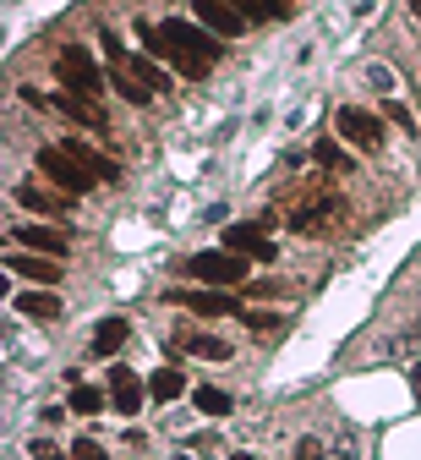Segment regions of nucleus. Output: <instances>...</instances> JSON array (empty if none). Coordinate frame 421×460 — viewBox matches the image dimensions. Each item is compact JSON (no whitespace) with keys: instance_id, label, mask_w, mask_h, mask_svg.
<instances>
[{"instance_id":"30","label":"nucleus","mask_w":421,"mask_h":460,"mask_svg":"<svg viewBox=\"0 0 421 460\" xmlns=\"http://www.w3.org/2000/svg\"><path fill=\"white\" fill-rule=\"evenodd\" d=\"M410 389H416V400H421V362L410 367Z\"/></svg>"},{"instance_id":"2","label":"nucleus","mask_w":421,"mask_h":460,"mask_svg":"<svg viewBox=\"0 0 421 460\" xmlns=\"http://www.w3.org/2000/svg\"><path fill=\"white\" fill-rule=\"evenodd\" d=\"M55 77H60V88H66V93L93 99V104H99V93L110 83V72L93 61V49H83V44H66V49L55 55Z\"/></svg>"},{"instance_id":"16","label":"nucleus","mask_w":421,"mask_h":460,"mask_svg":"<svg viewBox=\"0 0 421 460\" xmlns=\"http://www.w3.org/2000/svg\"><path fill=\"white\" fill-rule=\"evenodd\" d=\"M60 148H66V154H72V159L88 170L93 181H115V176H120V164H115V159H104V154H93L88 143H60Z\"/></svg>"},{"instance_id":"32","label":"nucleus","mask_w":421,"mask_h":460,"mask_svg":"<svg viewBox=\"0 0 421 460\" xmlns=\"http://www.w3.org/2000/svg\"><path fill=\"white\" fill-rule=\"evenodd\" d=\"M230 460H258V455H230Z\"/></svg>"},{"instance_id":"28","label":"nucleus","mask_w":421,"mask_h":460,"mask_svg":"<svg viewBox=\"0 0 421 460\" xmlns=\"http://www.w3.org/2000/svg\"><path fill=\"white\" fill-rule=\"evenodd\" d=\"M334 455H339V460H361V449H355V438H350V433H339V438H334Z\"/></svg>"},{"instance_id":"17","label":"nucleus","mask_w":421,"mask_h":460,"mask_svg":"<svg viewBox=\"0 0 421 460\" xmlns=\"http://www.w3.org/2000/svg\"><path fill=\"white\" fill-rule=\"evenodd\" d=\"M127 334H132L127 318H104V323L93 329V357H115L120 345H127Z\"/></svg>"},{"instance_id":"11","label":"nucleus","mask_w":421,"mask_h":460,"mask_svg":"<svg viewBox=\"0 0 421 460\" xmlns=\"http://www.w3.org/2000/svg\"><path fill=\"white\" fill-rule=\"evenodd\" d=\"M224 247L230 252H247V258H274V242H268V230L263 225H224Z\"/></svg>"},{"instance_id":"8","label":"nucleus","mask_w":421,"mask_h":460,"mask_svg":"<svg viewBox=\"0 0 421 460\" xmlns=\"http://www.w3.org/2000/svg\"><path fill=\"white\" fill-rule=\"evenodd\" d=\"M170 302H180V307H192L197 318H230V313H241V302L230 296V291H170Z\"/></svg>"},{"instance_id":"3","label":"nucleus","mask_w":421,"mask_h":460,"mask_svg":"<svg viewBox=\"0 0 421 460\" xmlns=\"http://www.w3.org/2000/svg\"><path fill=\"white\" fill-rule=\"evenodd\" d=\"M187 269H192V279H203V285H219V291H224V285H241V279H247L252 258H247V252H230V247H219V252H197Z\"/></svg>"},{"instance_id":"21","label":"nucleus","mask_w":421,"mask_h":460,"mask_svg":"<svg viewBox=\"0 0 421 460\" xmlns=\"http://www.w3.org/2000/svg\"><path fill=\"white\" fill-rule=\"evenodd\" d=\"M72 411H77V417H99V411H104V394L77 384V389H72Z\"/></svg>"},{"instance_id":"33","label":"nucleus","mask_w":421,"mask_h":460,"mask_svg":"<svg viewBox=\"0 0 421 460\" xmlns=\"http://www.w3.org/2000/svg\"><path fill=\"white\" fill-rule=\"evenodd\" d=\"M175 460H187V455H175Z\"/></svg>"},{"instance_id":"27","label":"nucleus","mask_w":421,"mask_h":460,"mask_svg":"<svg viewBox=\"0 0 421 460\" xmlns=\"http://www.w3.org/2000/svg\"><path fill=\"white\" fill-rule=\"evenodd\" d=\"M295 460H323V444H318V438L307 433V438H301V444H295Z\"/></svg>"},{"instance_id":"18","label":"nucleus","mask_w":421,"mask_h":460,"mask_svg":"<svg viewBox=\"0 0 421 460\" xmlns=\"http://www.w3.org/2000/svg\"><path fill=\"white\" fill-rule=\"evenodd\" d=\"M17 203L33 208V214H66V208H72L66 198H55V192H44V187H28V181L17 187Z\"/></svg>"},{"instance_id":"13","label":"nucleus","mask_w":421,"mask_h":460,"mask_svg":"<svg viewBox=\"0 0 421 460\" xmlns=\"http://www.w3.org/2000/svg\"><path fill=\"white\" fill-rule=\"evenodd\" d=\"M6 269L33 279V285H60V258H44V252H12Z\"/></svg>"},{"instance_id":"19","label":"nucleus","mask_w":421,"mask_h":460,"mask_svg":"<svg viewBox=\"0 0 421 460\" xmlns=\"http://www.w3.org/2000/svg\"><path fill=\"white\" fill-rule=\"evenodd\" d=\"M192 406H197L203 417H230V411H235V400H230L224 389H214V384H203V389H192Z\"/></svg>"},{"instance_id":"26","label":"nucleus","mask_w":421,"mask_h":460,"mask_svg":"<svg viewBox=\"0 0 421 460\" xmlns=\"http://www.w3.org/2000/svg\"><path fill=\"white\" fill-rule=\"evenodd\" d=\"M72 460H104V449H99L93 438H77V444H72Z\"/></svg>"},{"instance_id":"20","label":"nucleus","mask_w":421,"mask_h":460,"mask_svg":"<svg viewBox=\"0 0 421 460\" xmlns=\"http://www.w3.org/2000/svg\"><path fill=\"white\" fill-rule=\"evenodd\" d=\"M180 389H187L180 367H159V373L148 378V394H153V400H180Z\"/></svg>"},{"instance_id":"10","label":"nucleus","mask_w":421,"mask_h":460,"mask_svg":"<svg viewBox=\"0 0 421 460\" xmlns=\"http://www.w3.org/2000/svg\"><path fill=\"white\" fill-rule=\"evenodd\" d=\"M143 394H148V384H137L132 367H115V373H110V406H115L120 417H137V411H143Z\"/></svg>"},{"instance_id":"24","label":"nucleus","mask_w":421,"mask_h":460,"mask_svg":"<svg viewBox=\"0 0 421 460\" xmlns=\"http://www.w3.org/2000/svg\"><path fill=\"white\" fill-rule=\"evenodd\" d=\"M383 115H389V121H394L399 132H416V115H410V110H405L399 99H389V104H383Z\"/></svg>"},{"instance_id":"14","label":"nucleus","mask_w":421,"mask_h":460,"mask_svg":"<svg viewBox=\"0 0 421 460\" xmlns=\"http://www.w3.org/2000/svg\"><path fill=\"white\" fill-rule=\"evenodd\" d=\"M170 357H203V362H224L230 345L214 340V334H175L170 340Z\"/></svg>"},{"instance_id":"4","label":"nucleus","mask_w":421,"mask_h":460,"mask_svg":"<svg viewBox=\"0 0 421 460\" xmlns=\"http://www.w3.org/2000/svg\"><path fill=\"white\" fill-rule=\"evenodd\" d=\"M33 164H39V176H44V181H55L66 198H77V192H88V187H93V176H88V170H83L66 148H39V159H33Z\"/></svg>"},{"instance_id":"29","label":"nucleus","mask_w":421,"mask_h":460,"mask_svg":"<svg viewBox=\"0 0 421 460\" xmlns=\"http://www.w3.org/2000/svg\"><path fill=\"white\" fill-rule=\"evenodd\" d=\"M241 318H247L252 329H279V318H274V313H241Z\"/></svg>"},{"instance_id":"1","label":"nucleus","mask_w":421,"mask_h":460,"mask_svg":"<svg viewBox=\"0 0 421 460\" xmlns=\"http://www.w3.org/2000/svg\"><path fill=\"white\" fill-rule=\"evenodd\" d=\"M137 39H143L153 55H170L180 77H208L214 61H219V33L197 28V22H180V17H170V22H159V28L137 22Z\"/></svg>"},{"instance_id":"22","label":"nucleus","mask_w":421,"mask_h":460,"mask_svg":"<svg viewBox=\"0 0 421 460\" xmlns=\"http://www.w3.org/2000/svg\"><path fill=\"white\" fill-rule=\"evenodd\" d=\"M132 72H137V77H143V83H148L153 93H164V88H170V77H164V72H159L153 61H132Z\"/></svg>"},{"instance_id":"7","label":"nucleus","mask_w":421,"mask_h":460,"mask_svg":"<svg viewBox=\"0 0 421 460\" xmlns=\"http://www.w3.org/2000/svg\"><path fill=\"white\" fill-rule=\"evenodd\" d=\"M192 12H197V22H203L208 33H219V39H241V33H247V17H241L230 0H192Z\"/></svg>"},{"instance_id":"6","label":"nucleus","mask_w":421,"mask_h":460,"mask_svg":"<svg viewBox=\"0 0 421 460\" xmlns=\"http://www.w3.org/2000/svg\"><path fill=\"white\" fill-rule=\"evenodd\" d=\"M22 99H28V104H44V110H60V115H72L77 127L104 132V115H99L93 99H77V93H39V88H22Z\"/></svg>"},{"instance_id":"9","label":"nucleus","mask_w":421,"mask_h":460,"mask_svg":"<svg viewBox=\"0 0 421 460\" xmlns=\"http://www.w3.org/2000/svg\"><path fill=\"white\" fill-rule=\"evenodd\" d=\"M12 242L28 252H44V258H66V230H55V225H17Z\"/></svg>"},{"instance_id":"31","label":"nucleus","mask_w":421,"mask_h":460,"mask_svg":"<svg viewBox=\"0 0 421 460\" xmlns=\"http://www.w3.org/2000/svg\"><path fill=\"white\" fill-rule=\"evenodd\" d=\"M410 12H416V22H421V0H410Z\"/></svg>"},{"instance_id":"15","label":"nucleus","mask_w":421,"mask_h":460,"mask_svg":"<svg viewBox=\"0 0 421 460\" xmlns=\"http://www.w3.org/2000/svg\"><path fill=\"white\" fill-rule=\"evenodd\" d=\"M12 307H17L22 318H39V323L60 318V296H55V291H17V296H12Z\"/></svg>"},{"instance_id":"12","label":"nucleus","mask_w":421,"mask_h":460,"mask_svg":"<svg viewBox=\"0 0 421 460\" xmlns=\"http://www.w3.org/2000/svg\"><path fill=\"white\" fill-rule=\"evenodd\" d=\"M339 214H345V203H339V198H312V203L290 208V230H329Z\"/></svg>"},{"instance_id":"5","label":"nucleus","mask_w":421,"mask_h":460,"mask_svg":"<svg viewBox=\"0 0 421 460\" xmlns=\"http://www.w3.org/2000/svg\"><path fill=\"white\" fill-rule=\"evenodd\" d=\"M334 127H339V137H345L350 148H361V154H378V148H383V121H378L373 110L345 104V110H334Z\"/></svg>"},{"instance_id":"25","label":"nucleus","mask_w":421,"mask_h":460,"mask_svg":"<svg viewBox=\"0 0 421 460\" xmlns=\"http://www.w3.org/2000/svg\"><path fill=\"white\" fill-rule=\"evenodd\" d=\"M367 83H373L378 93H394V72H389V66H367Z\"/></svg>"},{"instance_id":"23","label":"nucleus","mask_w":421,"mask_h":460,"mask_svg":"<svg viewBox=\"0 0 421 460\" xmlns=\"http://www.w3.org/2000/svg\"><path fill=\"white\" fill-rule=\"evenodd\" d=\"M312 159H318V164H329V170H350V159L339 154V143H318V148H312Z\"/></svg>"}]
</instances>
